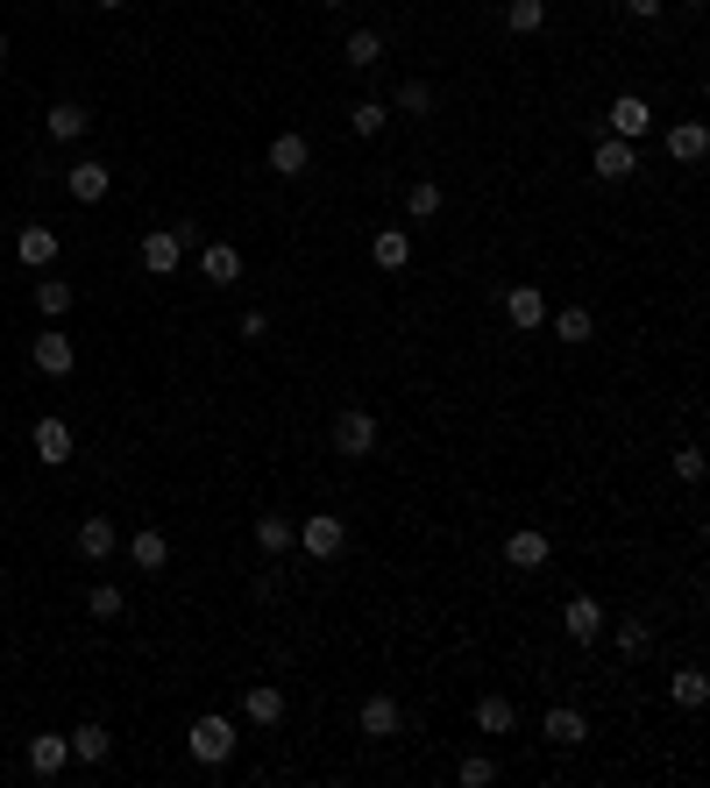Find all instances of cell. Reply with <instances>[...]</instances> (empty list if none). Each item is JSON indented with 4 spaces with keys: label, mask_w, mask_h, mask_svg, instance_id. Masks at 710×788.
<instances>
[{
    "label": "cell",
    "mask_w": 710,
    "mask_h": 788,
    "mask_svg": "<svg viewBox=\"0 0 710 788\" xmlns=\"http://www.w3.org/2000/svg\"><path fill=\"white\" fill-rule=\"evenodd\" d=\"M683 8H697V0H683Z\"/></svg>",
    "instance_id": "cell-44"
},
{
    "label": "cell",
    "mask_w": 710,
    "mask_h": 788,
    "mask_svg": "<svg viewBox=\"0 0 710 788\" xmlns=\"http://www.w3.org/2000/svg\"><path fill=\"white\" fill-rule=\"evenodd\" d=\"M341 57H349V71H376L384 65V36H376V29H356V36L341 43Z\"/></svg>",
    "instance_id": "cell-27"
},
{
    "label": "cell",
    "mask_w": 710,
    "mask_h": 788,
    "mask_svg": "<svg viewBox=\"0 0 710 788\" xmlns=\"http://www.w3.org/2000/svg\"><path fill=\"white\" fill-rule=\"evenodd\" d=\"M511 724H519V710H511L505 696H483V703H476V732H483V739H505Z\"/></svg>",
    "instance_id": "cell-29"
},
{
    "label": "cell",
    "mask_w": 710,
    "mask_h": 788,
    "mask_svg": "<svg viewBox=\"0 0 710 788\" xmlns=\"http://www.w3.org/2000/svg\"><path fill=\"white\" fill-rule=\"evenodd\" d=\"M241 718H249V724H284V689H278V682H249Z\"/></svg>",
    "instance_id": "cell-19"
},
{
    "label": "cell",
    "mask_w": 710,
    "mask_h": 788,
    "mask_svg": "<svg viewBox=\"0 0 710 788\" xmlns=\"http://www.w3.org/2000/svg\"><path fill=\"white\" fill-rule=\"evenodd\" d=\"M65 739H71V761H79V767H100V761L114 753V732H108V724H79V732H65Z\"/></svg>",
    "instance_id": "cell-21"
},
{
    "label": "cell",
    "mask_w": 710,
    "mask_h": 788,
    "mask_svg": "<svg viewBox=\"0 0 710 788\" xmlns=\"http://www.w3.org/2000/svg\"><path fill=\"white\" fill-rule=\"evenodd\" d=\"M540 22H548V0H505V29L511 36H533Z\"/></svg>",
    "instance_id": "cell-31"
},
{
    "label": "cell",
    "mask_w": 710,
    "mask_h": 788,
    "mask_svg": "<svg viewBox=\"0 0 710 788\" xmlns=\"http://www.w3.org/2000/svg\"><path fill=\"white\" fill-rule=\"evenodd\" d=\"M65 767H71V739H65V732L29 739V775H43V781H50V775H65Z\"/></svg>",
    "instance_id": "cell-11"
},
{
    "label": "cell",
    "mask_w": 710,
    "mask_h": 788,
    "mask_svg": "<svg viewBox=\"0 0 710 788\" xmlns=\"http://www.w3.org/2000/svg\"><path fill=\"white\" fill-rule=\"evenodd\" d=\"M185 753L200 767H221V761H235V718H200L185 732Z\"/></svg>",
    "instance_id": "cell-1"
},
{
    "label": "cell",
    "mask_w": 710,
    "mask_h": 788,
    "mask_svg": "<svg viewBox=\"0 0 710 788\" xmlns=\"http://www.w3.org/2000/svg\"><path fill=\"white\" fill-rule=\"evenodd\" d=\"M384 121H391L384 100H356V108H349V128L356 135H384Z\"/></svg>",
    "instance_id": "cell-33"
},
{
    "label": "cell",
    "mask_w": 710,
    "mask_h": 788,
    "mask_svg": "<svg viewBox=\"0 0 710 788\" xmlns=\"http://www.w3.org/2000/svg\"><path fill=\"white\" fill-rule=\"evenodd\" d=\"M0 65H8V36H0Z\"/></svg>",
    "instance_id": "cell-42"
},
{
    "label": "cell",
    "mask_w": 710,
    "mask_h": 788,
    "mask_svg": "<svg viewBox=\"0 0 710 788\" xmlns=\"http://www.w3.org/2000/svg\"><path fill=\"white\" fill-rule=\"evenodd\" d=\"M548 562H554V540H548V533H533V526H519V533L505 540V569L533 575V569H548Z\"/></svg>",
    "instance_id": "cell-6"
},
{
    "label": "cell",
    "mask_w": 710,
    "mask_h": 788,
    "mask_svg": "<svg viewBox=\"0 0 710 788\" xmlns=\"http://www.w3.org/2000/svg\"><path fill=\"white\" fill-rule=\"evenodd\" d=\"M562 632H568L576 646H590L597 632H604V604H597V597H568V604H562Z\"/></svg>",
    "instance_id": "cell-12"
},
{
    "label": "cell",
    "mask_w": 710,
    "mask_h": 788,
    "mask_svg": "<svg viewBox=\"0 0 710 788\" xmlns=\"http://www.w3.org/2000/svg\"><path fill=\"white\" fill-rule=\"evenodd\" d=\"M661 8H668V0H626V14H632V22H654Z\"/></svg>",
    "instance_id": "cell-40"
},
{
    "label": "cell",
    "mask_w": 710,
    "mask_h": 788,
    "mask_svg": "<svg viewBox=\"0 0 710 788\" xmlns=\"http://www.w3.org/2000/svg\"><path fill=\"white\" fill-rule=\"evenodd\" d=\"M370 263L376 270H405L413 263V235H405V227H376L370 235Z\"/></svg>",
    "instance_id": "cell-18"
},
{
    "label": "cell",
    "mask_w": 710,
    "mask_h": 788,
    "mask_svg": "<svg viewBox=\"0 0 710 788\" xmlns=\"http://www.w3.org/2000/svg\"><path fill=\"white\" fill-rule=\"evenodd\" d=\"M306 164H313V143L298 128L270 135V171H278V178H306Z\"/></svg>",
    "instance_id": "cell-8"
},
{
    "label": "cell",
    "mask_w": 710,
    "mask_h": 788,
    "mask_svg": "<svg viewBox=\"0 0 710 788\" xmlns=\"http://www.w3.org/2000/svg\"><path fill=\"white\" fill-rule=\"evenodd\" d=\"M43 128H50V135H57V143H79V135H86V128H93V114H86V108H79V100H57V108H50V121H43Z\"/></svg>",
    "instance_id": "cell-24"
},
{
    "label": "cell",
    "mask_w": 710,
    "mask_h": 788,
    "mask_svg": "<svg viewBox=\"0 0 710 788\" xmlns=\"http://www.w3.org/2000/svg\"><path fill=\"white\" fill-rule=\"evenodd\" d=\"M29 441H36V454H43V469H65V462H71V427H65V419H50V413H43V419H36V434H29Z\"/></svg>",
    "instance_id": "cell-15"
},
{
    "label": "cell",
    "mask_w": 710,
    "mask_h": 788,
    "mask_svg": "<svg viewBox=\"0 0 710 788\" xmlns=\"http://www.w3.org/2000/svg\"><path fill=\"white\" fill-rule=\"evenodd\" d=\"M65 185H71V200H79V206H100L114 192V171L100 157H86V164H71V171H65Z\"/></svg>",
    "instance_id": "cell-7"
},
{
    "label": "cell",
    "mask_w": 710,
    "mask_h": 788,
    "mask_svg": "<svg viewBox=\"0 0 710 788\" xmlns=\"http://www.w3.org/2000/svg\"><path fill=\"white\" fill-rule=\"evenodd\" d=\"M646 646H654V632H646L640 618H626V626H618V654H626V661H640Z\"/></svg>",
    "instance_id": "cell-38"
},
{
    "label": "cell",
    "mask_w": 710,
    "mask_h": 788,
    "mask_svg": "<svg viewBox=\"0 0 710 788\" xmlns=\"http://www.w3.org/2000/svg\"><path fill=\"white\" fill-rule=\"evenodd\" d=\"M128 554H135V569H149V575H157L164 562H171V540H164L157 526H143V533L128 540Z\"/></svg>",
    "instance_id": "cell-28"
},
{
    "label": "cell",
    "mask_w": 710,
    "mask_h": 788,
    "mask_svg": "<svg viewBox=\"0 0 710 788\" xmlns=\"http://www.w3.org/2000/svg\"><path fill=\"white\" fill-rule=\"evenodd\" d=\"M405 214H413V221H433V214H441V185H433V178H419V185L405 192Z\"/></svg>",
    "instance_id": "cell-32"
},
{
    "label": "cell",
    "mask_w": 710,
    "mask_h": 788,
    "mask_svg": "<svg viewBox=\"0 0 710 788\" xmlns=\"http://www.w3.org/2000/svg\"><path fill=\"white\" fill-rule=\"evenodd\" d=\"M36 306H43V320H57V313H71V284L43 278V284H36Z\"/></svg>",
    "instance_id": "cell-36"
},
{
    "label": "cell",
    "mask_w": 710,
    "mask_h": 788,
    "mask_svg": "<svg viewBox=\"0 0 710 788\" xmlns=\"http://www.w3.org/2000/svg\"><path fill=\"white\" fill-rule=\"evenodd\" d=\"M86 611H93V618H121V611H128V597H121L114 583H93V597H86Z\"/></svg>",
    "instance_id": "cell-37"
},
{
    "label": "cell",
    "mask_w": 710,
    "mask_h": 788,
    "mask_svg": "<svg viewBox=\"0 0 710 788\" xmlns=\"http://www.w3.org/2000/svg\"><path fill=\"white\" fill-rule=\"evenodd\" d=\"M200 278L206 284H241V249L235 241H206L200 249Z\"/></svg>",
    "instance_id": "cell-17"
},
{
    "label": "cell",
    "mask_w": 710,
    "mask_h": 788,
    "mask_svg": "<svg viewBox=\"0 0 710 788\" xmlns=\"http://www.w3.org/2000/svg\"><path fill=\"white\" fill-rule=\"evenodd\" d=\"M320 8H349V0H320Z\"/></svg>",
    "instance_id": "cell-41"
},
{
    "label": "cell",
    "mask_w": 710,
    "mask_h": 788,
    "mask_svg": "<svg viewBox=\"0 0 710 788\" xmlns=\"http://www.w3.org/2000/svg\"><path fill=\"white\" fill-rule=\"evenodd\" d=\"M185 249H192V227H149L143 235V270L149 278H171V270L185 263Z\"/></svg>",
    "instance_id": "cell-2"
},
{
    "label": "cell",
    "mask_w": 710,
    "mask_h": 788,
    "mask_svg": "<svg viewBox=\"0 0 710 788\" xmlns=\"http://www.w3.org/2000/svg\"><path fill=\"white\" fill-rule=\"evenodd\" d=\"M391 108H398V114H427V108H433V86H427V79H405Z\"/></svg>",
    "instance_id": "cell-35"
},
{
    "label": "cell",
    "mask_w": 710,
    "mask_h": 788,
    "mask_svg": "<svg viewBox=\"0 0 710 788\" xmlns=\"http://www.w3.org/2000/svg\"><path fill=\"white\" fill-rule=\"evenodd\" d=\"M298 548H306L313 562H341V548H349V526H341L335 511H313V519L298 526Z\"/></svg>",
    "instance_id": "cell-3"
},
{
    "label": "cell",
    "mask_w": 710,
    "mask_h": 788,
    "mask_svg": "<svg viewBox=\"0 0 710 788\" xmlns=\"http://www.w3.org/2000/svg\"><path fill=\"white\" fill-rule=\"evenodd\" d=\"M455 781H462V788H491V781H497V761H491V753H470V761L455 767Z\"/></svg>",
    "instance_id": "cell-34"
},
{
    "label": "cell",
    "mask_w": 710,
    "mask_h": 788,
    "mask_svg": "<svg viewBox=\"0 0 710 788\" xmlns=\"http://www.w3.org/2000/svg\"><path fill=\"white\" fill-rule=\"evenodd\" d=\"M356 724H362V739H398L405 732V710L391 703V696H370V703L356 710Z\"/></svg>",
    "instance_id": "cell-14"
},
{
    "label": "cell",
    "mask_w": 710,
    "mask_h": 788,
    "mask_svg": "<svg viewBox=\"0 0 710 788\" xmlns=\"http://www.w3.org/2000/svg\"><path fill=\"white\" fill-rule=\"evenodd\" d=\"M590 171L604 178V185H626V178H632V143H626V135H597Z\"/></svg>",
    "instance_id": "cell-9"
},
{
    "label": "cell",
    "mask_w": 710,
    "mask_h": 788,
    "mask_svg": "<svg viewBox=\"0 0 710 788\" xmlns=\"http://www.w3.org/2000/svg\"><path fill=\"white\" fill-rule=\"evenodd\" d=\"M668 696H675L683 710H703V703H710V675H703V668H675V675H668Z\"/></svg>",
    "instance_id": "cell-25"
},
{
    "label": "cell",
    "mask_w": 710,
    "mask_h": 788,
    "mask_svg": "<svg viewBox=\"0 0 710 788\" xmlns=\"http://www.w3.org/2000/svg\"><path fill=\"white\" fill-rule=\"evenodd\" d=\"M540 732H548L554 746H583V739H590V718H583V710H568V703H554Z\"/></svg>",
    "instance_id": "cell-22"
},
{
    "label": "cell",
    "mask_w": 710,
    "mask_h": 788,
    "mask_svg": "<svg viewBox=\"0 0 710 788\" xmlns=\"http://www.w3.org/2000/svg\"><path fill=\"white\" fill-rule=\"evenodd\" d=\"M646 128H654V108H646L640 93H618V100H611V128H604V135H626V143H640Z\"/></svg>",
    "instance_id": "cell-10"
},
{
    "label": "cell",
    "mask_w": 710,
    "mask_h": 788,
    "mask_svg": "<svg viewBox=\"0 0 710 788\" xmlns=\"http://www.w3.org/2000/svg\"><path fill=\"white\" fill-rule=\"evenodd\" d=\"M327 441H335V454H349V462H362V454H376V441H384V427H376L370 413H341Z\"/></svg>",
    "instance_id": "cell-4"
},
{
    "label": "cell",
    "mask_w": 710,
    "mask_h": 788,
    "mask_svg": "<svg viewBox=\"0 0 710 788\" xmlns=\"http://www.w3.org/2000/svg\"><path fill=\"white\" fill-rule=\"evenodd\" d=\"M256 548L278 562V554H292V548H298V526L284 519V511H256Z\"/></svg>",
    "instance_id": "cell-16"
},
{
    "label": "cell",
    "mask_w": 710,
    "mask_h": 788,
    "mask_svg": "<svg viewBox=\"0 0 710 788\" xmlns=\"http://www.w3.org/2000/svg\"><path fill=\"white\" fill-rule=\"evenodd\" d=\"M505 320L511 327H540L548 320V292H540V284H505Z\"/></svg>",
    "instance_id": "cell-13"
},
{
    "label": "cell",
    "mask_w": 710,
    "mask_h": 788,
    "mask_svg": "<svg viewBox=\"0 0 710 788\" xmlns=\"http://www.w3.org/2000/svg\"><path fill=\"white\" fill-rule=\"evenodd\" d=\"M597 335V320H590V306H562L554 313V341H568V348H583Z\"/></svg>",
    "instance_id": "cell-30"
},
{
    "label": "cell",
    "mask_w": 710,
    "mask_h": 788,
    "mask_svg": "<svg viewBox=\"0 0 710 788\" xmlns=\"http://www.w3.org/2000/svg\"><path fill=\"white\" fill-rule=\"evenodd\" d=\"M114 548H121V533H114V526H108V519H100V511H93V519L79 526V554H86V562H108Z\"/></svg>",
    "instance_id": "cell-26"
},
{
    "label": "cell",
    "mask_w": 710,
    "mask_h": 788,
    "mask_svg": "<svg viewBox=\"0 0 710 788\" xmlns=\"http://www.w3.org/2000/svg\"><path fill=\"white\" fill-rule=\"evenodd\" d=\"M29 362H36L43 376H71V370H79V348H71V335L43 327V335H36V348H29Z\"/></svg>",
    "instance_id": "cell-5"
},
{
    "label": "cell",
    "mask_w": 710,
    "mask_h": 788,
    "mask_svg": "<svg viewBox=\"0 0 710 788\" xmlns=\"http://www.w3.org/2000/svg\"><path fill=\"white\" fill-rule=\"evenodd\" d=\"M703 149H710V128H703V121H675V128H668V157H675V164H697Z\"/></svg>",
    "instance_id": "cell-23"
},
{
    "label": "cell",
    "mask_w": 710,
    "mask_h": 788,
    "mask_svg": "<svg viewBox=\"0 0 710 788\" xmlns=\"http://www.w3.org/2000/svg\"><path fill=\"white\" fill-rule=\"evenodd\" d=\"M675 476H683V483H703V448H683V454H675Z\"/></svg>",
    "instance_id": "cell-39"
},
{
    "label": "cell",
    "mask_w": 710,
    "mask_h": 788,
    "mask_svg": "<svg viewBox=\"0 0 710 788\" xmlns=\"http://www.w3.org/2000/svg\"><path fill=\"white\" fill-rule=\"evenodd\" d=\"M14 256H22L29 270H50L57 263V227H43V221L22 227V235H14Z\"/></svg>",
    "instance_id": "cell-20"
},
{
    "label": "cell",
    "mask_w": 710,
    "mask_h": 788,
    "mask_svg": "<svg viewBox=\"0 0 710 788\" xmlns=\"http://www.w3.org/2000/svg\"><path fill=\"white\" fill-rule=\"evenodd\" d=\"M100 8H121V0H100Z\"/></svg>",
    "instance_id": "cell-43"
}]
</instances>
